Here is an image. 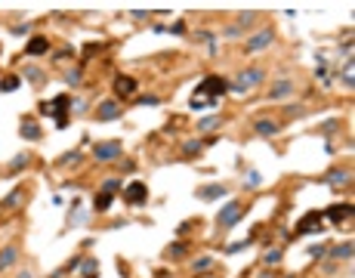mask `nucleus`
Here are the masks:
<instances>
[{"mask_svg": "<svg viewBox=\"0 0 355 278\" xmlns=\"http://www.w3.org/2000/svg\"><path fill=\"white\" fill-rule=\"evenodd\" d=\"M241 216H244V204L241 201H228V204H223V210L216 213V226L220 229H232V226L241 223Z\"/></svg>", "mask_w": 355, "mask_h": 278, "instance_id": "f257e3e1", "label": "nucleus"}, {"mask_svg": "<svg viewBox=\"0 0 355 278\" xmlns=\"http://www.w3.org/2000/svg\"><path fill=\"white\" fill-rule=\"evenodd\" d=\"M226 93H228V80H226V77H216V74H210V77L198 87V96L210 99V102H216V96H226Z\"/></svg>", "mask_w": 355, "mask_h": 278, "instance_id": "f03ea898", "label": "nucleus"}, {"mask_svg": "<svg viewBox=\"0 0 355 278\" xmlns=\"http://www.w3.org/2000/svg\"><path fill=\"white\" fill-rule=\"evenodd\" d=\"M124 152L118 139H108V142H96L93 145V158L102 161V164H108V161H118V155Z\"/></svg>", "mask_w": 355, "mask_h": 278, "instance_id": "7ed1b4c3", "label": "nucleus"}, {"mask_svg": "<svg viewBox=\"0 0 355 278\" xmlns=\"http://www.w3.org/2000/svg\"><path fill=\"white\" fill-rule=\"evenodd\" d=\"M145 198H148V185L142 179H133L127 189H124V201H127L130 207H142Z\"/></svg>", "mask_w": 355, "mask_h": 278, "instance_id": "20e7f679", "label": "nucleus"}, {"mask_svg": "<svg viewBox=\"0 0 355 278\" xmlns=\"http://www.w3.org/2000/svg\"><path fill=\"white\" fill-rule=\"evenodd\" d=\"M68 108H71V99H68V96H56L50 102V114L56 118V127H59V130L68 127Z\"/></svg>", "mask_w": 355, "mask_h": 278, "instance_id": "39448f33", "label": "nucleus"}, {"mask_svg": "<svg viewBox=\"0 0 355 278\" xmlns=\"http://www.w3.org/2000/svg\"><path fill=\"white\" fill-rule=\"evenodd\" d=\"M259 80H262V71H259V68H250V71H241V74H238V80H235V84H228V90L247 93V90H254Z\"/></svg>", "mask_w": 355, "mask_h": 278, "instance_id": "423d86ee", "label": "nucleus"}, {"mask_svg": "<svg viewBox=\"0 0 355 278\" xmlns=\"http://www.w3.org/2000/svg\"><path fill=\"white\" fill-rule=\"evenodd\" d=\"M322 213H318V210H309L303 219H300V223H296V235H312V232H322Z\"/></svg>", "mask_w": 355, "mask_h": 278, "instance_id": "0eeeda50", "label": "nucleus"}, {"mask_svg": "<svg viewBox=\"0 0 355 278\" xmlns=\"http://www.w3.org/2000/svg\"><path fill=\"white\" fill-rule=\"evenodd\" d=\"M124 114V105L118 99H105V102H99V108H96V121H114V118H121Z\"/></svg>", "mask_w": 355, "mask_h": 278, "instance_id": "6e6552de", "label": "nucleus"}, {"mask_svg": "<svg viewBox=\"0 0 355 278\" xmlns=\"http://www.w3.org/2000/svg\"><path fill=\"white\" fill-rule=\"evenodd\" d=\"M136 87H139V84H136L133 77H127V74H118V77H114V96H118V102H121V99H127V96H133V93H136Z\"/></svg>", "mask_w": 355, "mask_h": 278, "instance_id": "1a4fd4ad", "label": "nucleus"}, {"mask_svg": "<svg viewBox=\"0 0 355 278\" xmlns=\"http://www.w3.org/2000/svg\"><path fill=\"white\" fill-rule=\"evenodd\" d=\"M272 37H275V31H272V28H262L259 34H254V37L247 40V53H259V50H266V46L272 43Z\"/></svg>", "mask_w": 355, "mask_h": 278, "instance_id": "9d476101", "label": "nucleus"}, {"mask_svg": "<svg viewBox=\"0 0 355 278\" xmlns=\"http://www.w3.org/2000/svg\"><path fill=\"white\" fill-rule=\"evenodd\" d=\"M226 195H228V189H226L223 182L201 185V189H198V198H201V201H216V198H226Z\"/></svg>", "mask_w": 355, "mask_h": 278, "instance_id": "9b49d317", "label": "nucleus"}, {"mask_svg": "<svg viewBox=\"0 0 355 278\" xmlns=\"http://www.w3.org/2000/svg\"><path fill=\"white\" fill-rule=\"evenodd\" d=\"M324 216L330 219V223H343V219H349V216H352V204H334Z\"/></svg>", "mask_w": 355, "mask_h": 278, "instance_id": "f8f14e48", "label": "nucleus"}, {"mask_svg": "<svg viewBox=\"0 0 355 278\" xmlns=\"http://www.w3.org/2000/svg\"><path fill=\"white\" fill-rule=\"evenodd\" d=\"M81 278H99V260L96 257H87L81 263Z\"/></svg>", "mask_w": 355, "mask_h": 278, "instance_id": "ddd939ff", "label": "nucleus"}, {"mask_svg": "<svg viewBox=\"0 0 355 278\" xmlns=\"http://www.w3.org/2000/svg\"><path fill=\"white\" fill-rule=\"evenodd\" d=\"M324 182H327V185H346V182H349V173L340 170V167H334V170H327Z\"/></svg>", "mask_w": 355, "mask_h": 278, "instance_id": "4468645a", "label": "nucleus"}, {"mask_svg": "<svg viewBox=\"0 0 355 278\" xmlns=\"http://www.w3.org/2000/svg\"><path fill=\"white\" fill-rule=\"evenodd\" d=\"M16 260H19V247H3V250H0V272L9 269Z\"/></svg>", "mask_w": 355, "mask_h": 278, "instance_id": "2eb2a0df", "label": "nucleus"}, {"mask_svg": "<svg viewBox=\"0 0 355 278\" xmlns=\"http://www.w3.org/2000/svg\"><path fill=\"white\" fill-rule=\"evenodd\" d=\"M22 136H25V139H31V142H37V139H43L40 127L34 124V121H22Z\"/></svg>", "mask_w": 355, "mask_h": 278, "instance_id": "dca6fc26", "label": "nucleus"}, {"mask_svg": "<svg viewBox=\"0 0 355 278\" xmlns=\"http://www.w3.org/2000/svg\"><path fill=\"white\" fill-rule=\"evenodd\" d=\"M47 50H50V40H47V37H34V40L25 46L28 56H40V53H47Z\"/></svg>", "mask_w": 355, "mask_h": 278, "instance_id": "f3484780", "label": "nucleus"}, {"mask_svg": "<svg viewBox=\"0 0 355 278\" xmlns=\"http://www.w3.org/2000/svg\"><path fill=\"white\" fill-rule=\"evenodd\" d=\"M111 201H114V198H111L108 192H96V198H93V210H96V213H105L108 207H111Z\"/></svg>", "mask_w": 355, "mask_h": 278, "instance_id": "a211bd4d", "label": "nucleus"}, {"mask_svg": "<svg viewBox=\"0 0 355 278\" xmlns=\"http://www.w3.org/2000/svg\"><path fill=\"white\" fill-rule=\"evenodd\" d=\"M290 90H293V80H288V77H284V80H278V84L272 87V93H269V99H281V96H288Z\"/></svg>", "mask_w": 355, "mask_h": 278, "instance_id": "6ab92c4d", "label": "nucleus"}, {"mask_svg": "<svg viewBox=\"0 0 355 278\" xmlns=\"http://www.w3.org/2000/svg\"><path fill=\"white\" fill-rule=\"evenodd\" d=\"M254 130H257L259 136H275V133H278V124L262 118V121H257V124H254Z\"/></svg>", "mask_w": 355, "mask_h": 278, "instance_id": "aec40b11", "label": "nucleus"}, {"mask_svg": "<svg viewBox=\"0 0 355 278\" xmlns=\"http://www.w3.org/2000/svg\"><path fill=\"white\" fill-rule=\"evenodd\" d=\"M43 77H47V74H43L37 65H25V80H31L34 87H40V84H43Z\"/></svg>", "mask_w": 355, "mask_h": 278, "instance_id": "412c9836", "label": "nucleus"}, {"mask_svg": "<svg viewBox=\"0 0 355 278\" xmlns=\"http://www.w3.org/2000/svg\"><path fill=\"white\" fill-rule=\"evenodd\" d=\"M19 201H22V189H13V192H9L3 201H0V207H3V210H16V207H19Z\"/></svg>", "mask_w": 355, "mask_h": 278, "instance_id": "4be33fe9", "label": "nucleus"}, {"mask_svg": "<svg viewBox=\"0 0 355 278\" xmlns=\"http://www.w3.org/2000/svg\"><path fill=\"white\" fill-rule=\"evenodd\" d=\"M201 148H204V142H201V139H189V142L182 145V155H186V158H194V155L201 152Z\"/></svg>", "mask_w": 355, "mask_h": 278, "instance_id": "5701e85b", "label": "nucleus"}, {"mask_svg": "<svg viewBox=\"0 0 355 278\" xmlns=\"http://www.w3.org/2000/svg\"><path fill=\"white\" fill-rule=\"evenodd\" d=\"M334 257H337V260H352V241L337 244V247H334Z\"/></svg>", "mask_w": 355, "mask_h": 278, "instance_id": "b1692460", "label": "nucleus"}, {"mask_svg": "<svg viewBox=\"0 0 355 278\" xmlns=\"http://www.w3.org/2000/svg\"><path fill=\"white\" fill-rule=\"evenodd\" d=\"M189 105H192L194 111H204V108H213V105H216V102H210V99H204V96H198V93H194V96H192V102H189Z\"/></svg>", "mask_w": 355, "mask_h": 278, "instance_id": "393cba45", "label": "nucleus"}, {"mask_svg": "<svg viewBox=\"0 0 355 278\" xmlns=\"http://www.w3.org/2000/svg\"><path fill=\"white\" fill-rule=\"evenodd\" d=\"M220 124H223L220 114H210V118H201L198 121V130H213V127H220Z\"/></svg>", "mask_w": 355, "mask_h": 278, "instance_id": "a878e982", "label": "nucleus"}, {"mask_svg": "<svg viewBox=\"0 0 355 278\" xmlns=\"http://www.w3.org/2000/svg\"><path fill=\"white\" fill-rule=\"evenodd\" d=\"M244 185H247V189H259V185H262V176H259V170H247V176H244Z\"/></svg>", "mask_w": 355, "mask_h": 278, "instance_id": "bb28decb", "label": "nucleus"}, {"mask_svg": "<svg viewBox=\"0 0 355 278\" xmlns=\"http://www.w3.org/2000/svg\"><path fill=\"white\" fill-rule=\"evenodd\" d=\"M19 84H22V77L9 74L6 80H0V90H3V93H13V90H19Z\"/></svg>", "mask_w": 355, "mask_h": 278, "instance_id": "cd10ccee", "label": "nucleus"}, {"mask_svg": "<svg viewBox=\"0 0 355 278\" xmlns=\"http://www.w3.org/2000/svg\"><path fill=\"white\" fill-rule=\"evenodd\" d=\"M182 253H186V244H167V250H164V257H170V260H179Z\"/></svg>", "mask_w": 355, "mask_h": 278, "instance_id": "c85d7f7f", "label": "nucleus"}, {"mask_svg": "<svg viewBox=\"0 0 355 278\" xmlns=\"http://www.w3.org/2000/svg\"><path fill=\"white\" fill-rule=\"evenodd\" d=\"M22 167H28V155H16L13 161H9V170H13V173H19Z\"/></svg>", "mask_w": 355, "mask_h": 278, "instance_id": "c756f323", "label": "nucleus"}, {"mask_svg": "<svg viewBox=\"0 0 355 278\" xmlns=\"http://www.w3.org/2000/svg\"><path fill=\"white\" fill-rule=\"evenodd\" d=\"M262 263H266V266H278V263H281V250H278V247H272L266 257H262Z\"/></svg>", "mask_w": 355, "mask_h": 278, "instance_id": "7c9ffc66", "label": "nucleus"}, {"mask_svg": "<svg viewBox=\"0 0 355 278\" xmlns=\"http://www.w3.org/2000/svg\"><path fill=\"white\" fill-rule=\"evenodd\" d=\"M167 34H186V22H182V19H176V22H170V28H167Z\"/></svg>", "mask_w": 355, "mask_h": 278, "instance_id": "2f4dec72", "label": "nucleus"}, {"mask_svg": "<svg viewBox=\"0 0 355 278\" xmlns=\"http://www.w3.org/2000/svg\"><path fill=\"white\" fill-rule=\"evenodd\" d=\"M118 189H121V179H105L102 182V192H108V195H114Z\"/></svg>", "mask_w": 355, "mask_h": 278, "instance_id": "473e14b6", "label": "nucleus"}, {"mask_svg": "<svg viewBox=\"0 0 355 278\" xmlns=\"http://www.w3.org/2000/svg\"><path fill=\"white\" fill-rule=\"evenodd\" d=\"M324 253H327V247H324V244H312V247H309V257H312V260H322Z\"/></svg>", "mask_w": 355, "mask_h": 278, "instance_id": "72a5a7b5", "label": "nucleus"}, {"mask_svg": "<svg viewBox=\"0 0 355 278\" xmlns=\"http://www.w3.org/2000/svg\"><path fill=\"white\" fill-rule=\"evenodd\" d=\"M210 263H213V257H198V260H194V272H204V269H210Z\"/></svg>", "mask_w": 355, "mask_h": 278, "instance_id": "f704fd0d", "label": "nucleus"}, {"mask_svg": "<svg viewBox=\"0 0 355 278\" xmlns=\"http://www.w3.org/2000/svg\"><path fill=\"white\" fill-rule=\"evenodd\" d=\"M65 84L68 87H77V84H81V71H77V68H74V71H68L65 74Z\"/></svg>", "mask_w": 355, "mask_h": 278, "instance_id": "c9c22d12", "label": "nucleus"}, {"mask_svg": "<svg viewBox=\"0 0 355 278\" xmlns=\"http://www.w3.org/2000/svg\"><path fill=\"white\" fill-rule=\"evenodd\" d=\"M247 244H250V238H247V241H235V244H228V247H226V253H238V250H247Z\"/></svg>", "mask_w": 355, "mask_h": 278, "instance_id": "e433bc0d", "label": "nucleus"}, {"mask_svg": "<svg viewBox=\"0 0 355 278\" xmlns=\"http://www.w3.org/2000/svg\"><path fill=\"white\" fill-rule=\"evenodd\" d=\"M81 161V152H65V158H62V164L68 167V164H77Z\"/></svg>", "mask_w": 355, "mask_h": 278, "instance_id": "4c0bfd02", "label": "nucleus"}, {"mask_svg": "<svg viewBox=\"0 0 355 278\" xmlns=\"http://www.w3.org/2000/svg\"><path fill=\"white\" fill-rule=\"evenodd\" d=\"M139 105H148V108H155V105H161V99H158V96H142V99H139Z\"/></svg>", "mask_w": 355, "mask_h": 278, "instance_id": "58836bf2", "label": "nucleus"}, {"mask_svg": "<svg viewBox=\"0 0 355 278\" xmlns=\"http://www.w3.org/2000/svg\"><path fill=\"white\" fill-rule=\"evenodd\" d=\"M254 19H257V13H254V9H250V13H241V16H238V25H250Z\"/></svg>", "mask_w": 355, "mask_h": 278, "instance_id": "ea45409f", "label": "nucleus"}, {"mask_svg": "<svg viewBox=\"0 0 355 278\" xmlns=\"http://www.w3.org/2000/svg\"><path fill=\"white\" fill-rule=\"evenodd\" d=\"M306 108L303 105H288V118H296V114H303Z\"/></svg>", "mask_w": 355, "mask_h": 278, "instance_id": "a19ab883", "label": "nucleus"}, {"mask_svg": "<svg viewBox=\"0 0 355 278\" xmlns=\"http://www.w3.org/2000/svg\"><path fill=\"white\" fill-rule=\"evenodd\" d=\"M238 34H241V25H228L226 28V37H238Z\"/></svg>", "mask_w": 355, "mask_h": 278, "instance_id": "79ce46f5", "label": "nucleus"}, {"mask_svg": "<svg viewBox=\"0 0 355 278\" xmlns=\"http://www.w3.org/2000/svg\"><path fill=\"white\" fill-rule=\"evenodd\" d=\"M322 130H324V136H330V133H334V130H337V121H327V124L322 127Z\"/></svg>", "mask_w": 355, "mask_h": 278, "instance_id": "37998d69", "label": "nucleus"}, {"mask_svg": "<svg viewBox=\"0 0 355 278\" xmlns=\"http://www.w3.org/2000/svg\"><path fill=\"white\" fill-rule=\"evenodd\" d=\"M130 16H133V19H148V16H152V13H145V9H133Z\"/></svg>", "mask_w": 355, "mask_h": 278, "instance_id": "c03bdc74", "label": "nucleus"}, {"mask_svg": "<svg viewBox=\"0 0 355 278\" xmlns=\"http://www.w3.org/2000/svg\"><path fill=\"white\" fill-rule=\"evenodd\" d=\"M13 34H16V37H22V34H28V25H16V28H13Z\"/></svg>", "mask_w": 355, "mask_h": 278, "instance_id": "a18cd8bd", "label": "nucleus"}, {"mask_svg": "<svg viewBox=\"0 0 355 278\" xmlns=\"http://www.w3.org/2000/svg\"><path fill=\"white\" fill-rule=\"evenodd\" d=\"M16 278H34V275H31V272H28V269H25V272H19V275H16Z\"/></svg>", "mask_w": 355, "mask_h": 278, "instance_id": "49530a36", "label": "nucleus"}, {"mask_svg": "<svg viewBox=\"0 0 355 278\" xmlns=\"http://www.w3.org/2000/svg\"><path fill=\"white\" fill-rule=\"evenodd\" d=\"M257 278H275V275H272V272H259Z\"/></svg>", "mask_w": 355, "mask_h": 278, "instance_id": "de8ad7c7", "label": "nucleus"}]
</instances>
